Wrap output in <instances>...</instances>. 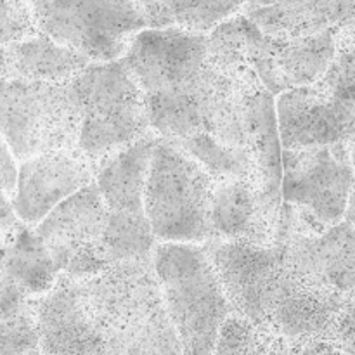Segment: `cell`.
Wrapping results in <instances>:
<instances>
[{"instance_id": "5bb4252c", "label": "cell", "mask_w": 355, "mask_h": 355, "mask_svg": "<svg viewBox=\"0 0 355 355\" xmlns=\"http://www.w3.org/2000/svg\"><path fill=\"white\" fill-rule=\"evenodd\" d=\"M276 111L284 149L355 146V107L319 83L279 94Z\"/></svg>"}, {"instance_id": "44dd1931", "label": "cell", "mask_w": 355, "mask_h": 355, "mask_svg": "<svg viewBox=\"0 0 355 355\" xmlns=\"http://www.w3.org/2000/svg\"><path fill=\"white\" fill-rule=\"evenodd\" d=\"M59 276L51 252L33 225L21 222L3 236L2 279L10 281L28 297L38 298L55 286Z\"/></svg>"}, {"instance_id": "8fae6325", "label": "cell", "mask_w": 355, "mask_h": 355, "mask_svg": "<svg viewBox=\"0 0 355 355\" xmlns=\"http://www.w3.org/2000/svg\"><path fill=\"white\" fill-rule=\"evenodd\" d=\"M276 245L295 272L319 293L340 302H355V225L338 222L322 232L307 231L283 207Z\"/></svg>"}, {"instance_id": "83f0119b", "label": "cell", "mask_w": 355, "mask_h": 355, "mask_svg": "<svg viewBox=\"0 0 355 355\" xmlns=\"http://www.w3.org/2000/svg\"><path fill=\"white\" fill-rule=\"evenodd\" d=\"M293 355H349L335 335L312 336L291 342Z\"/></svg>"}, {"instance_id": "ac0fdd59", "label": "cell", "mask_w": 355, "mask_h": 355, "mask_svg": "<svg viewBox=\"0 0 355 355\" xmlns=\"http://www.w3.org/2000/svg\"><path fill=\"white\" fill-rule=\"evenodd\" d=\"M210 239L274 245L277 225L266 215L250 177L215 179L210 208Z\"/></svg>"}, {"instance_id": "836d02e7", "label": "cell", "mask_w": 355, "mask_h": 355, "mask_svg": "<svg viewBox=\"0 0 355 355\" xmlns=\"http://www.w3.org/2000/svg\"><path fill=\"white\" fill-rule=\"evenodd\" d=\"M30 2L33 3V7H35V9H38V7H40V6H44V3L47 2V0H30Z\"/></svg>"}, {"instance_id": "52a82bcc", "label": "cell", "mask_w": 355, "mask_h": 355, "mask_svg": "<svg viewBox=\"0 0 355 355\" xmlns=\"http://www.w3.org/2000/svg\"><path fill=\"white\" fill-rule=\"evenodd\" d=\"M2 139L19 162L80 149L82 107L73 82L2 80Z\"/></svg>"}, {"instance_id": "8992f818", "label": "cell", "mask_w": 355, "mask_h": 355, "mask_svg": "<svg viewBox=\"0 0 355 355\" xmlns=\"http://www.w3.org/2000/svg\"><path fill=\"white\" fill-rule=\"evenodd\" d=\"M215 179L182 148L156 139L146 182V215L158 243H196L211 238L210 208Z\"/></svg>"}, {"instance_id": "f1b7e54d", "label": "cell", "mask_w": 355, "mask_h": 355, "mask_svg": "<svg viewBox=\"0 0 355 355\" xmlns=\"http://www.w3.org/2000/svg\"><path fill=\"white\" fill-rule=\"evenodd\" d=\"M21 162L14 156L7 142L2 139L0 146V182H2V193L12 198L16 193L17 180H19Z\"/></svg>"}, {"instance_id": "603a6c76", "label": "cell", "mask_w": 355, "mask_h": 355, "mask_svg": "<svg viewBox=\"0 0 355 355\" xmlns=\"http://www.w3.org/2000/svg\"><path fill=\"white\" fill-rule=\"evenodd\" d=\"M149 28L180 26L210 31L225 17L245 9V0H134Z\"/></svg>"}, {"instance_id": "d6986e66", "label": "cell", "mask_w": 355, "mask_h": 355, "mask_svg": "<svg viewBox=\"0 0 355 355\" xmlns=\"http://www.w3.org/2000/svg\"><path fill=\"white\" fill-rule=\"evenodd\" d=\"M243 10L274 37H305L355 24V0H266Z\"/></svg>"}, {"instance_id": "f546056e", "label": "cell", "mask_w": 355, "mask_h": 355, "mask_svg": "<svg viewBox=\"0 0 355 355\" xmlns=\"http://www.w3.org/2000/svg\"><path fill=\"white\" fill-rule=\"evenodd\" d=\"M333 335L338 338L349 355H355V302H350L340 314Z\"/></svg>"}, {"instance_id": "5b68a950", "label": "cell", "mask_w": 355, "mask_h": 355, "mask_svg": "<svg viewBox=\"0 0 355 355\" xmlns=\"http://www.w3.org/2000/svg\"><path fill=\"white\" fill-rule=\"evenodd\" d=\"M71 82L82 107L78 148L94 165L155 134L144 92L121 59L90 62Z\"/></svg>"}, {"instance_id": "9c48e42d", "label": "cell", "mask_w": 355, "mask_h": 355, "mask_svg": "<svg viewBox=\"0 0 355 355\" xmlns=\"http://www.w3.org/2000/svg\"><path fill=\"white\" fill-rule=\"evenodd\" d=\"M35 12L44 33L92 62L121 59L149 28L134 0H47Z\"/></svg>"}, {"instance_id": "7402d4cb", "label": "cell", "mask_w": 355, "mask_h": 355, "mask_svg": "<svg viewBox=\"0 0 355 355\" xmlns=\"http://www.w3.org/2000/svg\"><path fill=\"white\" fill-rule=\"evenodd\" d=\"M257 31L259 26L245 10L225 17L207 31L208 59L218 69L252 89L263 87L250 66V47Z\"/></svg>"}, {"instance_id": "6da1fadb", "label": "cell", "mask_w": 355, "mask_h": 355, "mask_svg": "<svg viewBox=\"0 0 355 355\" xmlns=\"http://www.w3.org/2000/svg\"><path fill=\"white\" fill-rule=\"evenodd\" d=\"M141 85L153 132L180 146L210 135L248 149L246 87L208 59L207 33L180 26L146 28L121 58Z\"/></svg>"}, {"instance_id": "277c9868", "label": "cell", "mask_w": 355, "mask_h": 355, "mask_svg": "<svg viewBox=\"0 0 355 355\" xmlns=\"http://www.w3.org/2000/svg\"><path fill=\"white\" fill-rule=\"evenodd\" d=\"M153 263L184 355H214L234 309L205 246L158 243Z\"/></svg>"}, {"instance_id": "484cf974", "label": "cell", "mask_w": 355, "mask_h": 355, "mask_svg": "<svg viewBox=\"0 0 355 355\" xmlns=\"http://www.w3.org/2000/svg\"><path fill=\"white\" fill-rule=\"evenodd\" d=\"M318 83L336 99L355 107V24L338 30L335 58Z\"/></svg>"}, {"instance_id": "4fadbf2b", "label": "cell", "mask_w": 355, "mask_h": 355, "mask_svg": "<svg viewBox=\"0 0 355 355\" xmlns=\"http://www.w3.org/2000/svg\"><path fill=\"white\" fill-rule=\"evenodd\" d=\"M338 30L305 37H274L259 28L250 47V66L274 96L314 85L324 76L336 52Z\"/></svg>"}, {"instance_id": "3957f363", "label": "cell", "mask_w": 355, "mask_h": 355, "mask_svg": "<svg viewBox=\"0 0 355 355\" xmlns=\"http://www.w3.org/2000/svg\"><path fill=\"white\" fill-rule=\"evenodd\" d=\"M78 281L114 355H184L153 259L113 263Z\"/></svg>"}, {"instance_id": "ffe728a7", "label": "cell", "mask_w": 355, "mask_h": 355, "mask_svg": "<svg viewBox=\"0 0 355 355\" xmlns=\"http://www.w3.org/2000/svg\"><path fill=\"white\" fill-rule=\"evenodd\" d=\"M90 62L44 31L2 44V80L71 82Z\"/></svg>"}, {"instance_id": "d6a6232c", "label": "cell", "mask_w": 355, "mask_h": 355, "mask_svg": "<svg viewBox=\"0 0 355 355\" xmlns=\"http://www.w3.org/2000/svg\"><path fill=\"white\" fill-rule=\"evenodd\" d=\"M266 0H245V9L246 7H255V6H260V3H263Z\"/></svg>"}, {"instance_id": "1f68e13d", "label": "cell", "mask_w": 355, "mask_h": 355, "mask_svg": "<svg viewBox=\"0 0 355 355\" xmlns=\"http://www.w3.org/2000/svg\"><path fill=\"white\" fill-rule=\"evenodd\" d=\"M345 218H347V220L352 222V224L355 225V189L352 193V198H350V203H349V208H347Z\"/></svg>"}, {"instance_id": "9a60e30c", "label": "cell", "mask_w": 355, "mask_h": 355, "mask_svg": "<svg viewBox=\"0 0 355 355\" xmlns=\"http://www.w3.org/2000/svg\"><path fill=\"white\" fill-rule=\"evenodd\" d=\"M35 312L44 355H114L75 277L61 274Z\"/></svg>"}, {"instance_id": "ba28073f", "label": "cell", "mask_w": 355, "mask_h": 355, "mask_svg": "<svg viewBox=\"0 0 355 355\" xmlns=\"http://www.w3.org/2000/svg\"><path fill=\"white\" fill-rule=\"evenodd\" d=\"M156 139L158 135H148L96 165V184L107 208L104 245L110 266L153 259L158 245L144 205Z\"/></svg>"}, {"instance_id": "2e32d148", "label": "cell", "mask_w": 355, "mask_h": 355, "mask_svg": "<svg viewBox=\"0 0 355 355\" xmlns=\"http://www.w3.org/2000/svg\"><path fill=\"white\" fill-rule=\"evenodd\" d=\"M96 180V165L80 149L51 151L21 162L10 198L17 217L37 227L58 205Z\"/></svg>"}, {"instance_id": "cb8c5ba5", "label": "cell", "mask_w": 355, "mask_h": 355, "mask_svg": "<svg viewBox=\"0 0 355 355\" xmlns=\"http://www.w3.org/2000/svg\"><path fill=\"white\" fill-rule=\"evenodd\" d=\"M0 336L2 355H44L35 298L7 279L0 290Z\"/></svg>"}, {"instance_id": "7c38bea8", "label": "cell", "mask_w": 355, "mask_h": 355, "mask_svg": "<svg viewBox=\"0 0 355 355\" xmlns=\"http://www.w3.org/2000/svg\"><path fill=\"white\" fill-rule=\"evenodd\" d=\"M106 224L107 208L94 180L58 205L35 229L59 272L87 279L110 267L104 245Z\"/></svg>"}, {"instance_id": "4316f807", "label": "cell", "mask_w": 355, "mask_h": 355, "mask_svg": "<svg viewBox=\"0 0 355 355\" xmlns=\"http://www.w3.org/2000/svg\"><path fill=\"white\" fill-rule=\"evenodd\" d=\"M37 12L30 0H2V44L38 33Z\"/></svg>"}, {"instance_id": "d4e9b609", "label": "cell", "mask_w": 355, "mask_h": 355, "mask_svg": "<svg viewBox=\"0 0 355 355\" xmlns=\"http://www.w3.org/2000/svg\"><path fill=\"white\" fill-rule=\"evenodd\" d=\"M214 355H293L291 342L232 312L222 326Z\"/></svg>"}, {"instance_id": "e575fe53", "label": "cell", "mask_w": 355, "mask_h": 355, "mask_svg": "<svg viewBox=\"0 0 355 355\" xmlns=\"http://www.w3.org/2000/svg\"><path fill=\"white\" fill-rule=\"evenodd\" d=\"M352 159H354V165H355V146L352 148Z\"/></svg>"}, {"instance_id": "4dcf8cb0", "label": "cell", "mask_w": 355, "mask_h": 355, "mask_svg": "<svg viewBox=\"0 0 355 355\" xmlns=\"http://www.w3.org/2000/svg\"><path fill=\"white\" fill-rule=\"evenodd\" d=\"M21 218L17 217L16 210H14L12 200L7 196L6 193H2V214H0V227H2V238L3 236L10 234L17 225L21 224Z\"/></svg>"}, {"instance_id": "30bf717a", "label": "cell", "mask_w": 355, "mask_h": 355, "mask_svg": "<svg viewBox=\"0 0 355 355\" xmlns=\"http://www.w3.org/2000/svg\"><path fill=\"white\" fill-rule=\"evenodd\" d=\"M354 189L350 146L283 151V203L291 205L314 231L322 232L345 220Z\"/></svg>"}, {"instance_id": "7a4b0ae2", "label": "cell", "mask_w": 355, "mask_h": 355, "mask_svg": "<svg viewBox=\"0 0 355 355\" xmlns=\"http://www.w3.org/2000/svg\"><path fill=\"white\" fill-rule=\"evenodd\" d=\"M210 255L236 314L290 342L333 335L340 304L309 286L279 245L208 239Z\"/></svg>"}, {"instance_id": "e0dca14e", "label": "cell", "mask_w": 355, "mask_h": 355, "mask_svg": "<svg viewBox=\"0 0 355 355\" xmlns=\"http://www.w3.org/2000/svg\"><path fill=\"white\" fill-rule=\"evenodd\" d=\"M246 137L252 182L266 215L279 227L283 210V142L277 125L276 96L260 87L246 97Z\"/></svg>"}]
</instances>
